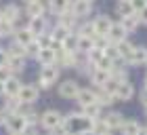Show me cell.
I'll return each mask as SVG.
<instances>
[{
  "label": "cell",
  "instance_id": "cell-53",
  "mask_svg": "<svg viewBox=\"0 0 147 135\" xmlns=\"http://www.w3.org/2000/svg\"><path fill=\"white\" fill-rule=\"evenodd\" d=\"M0 19H2V13H0Z\"/></svg>",
  "mask_w": 147,
  "mask_h": 135
},
{
  "label": "cell",
  "instance_id": "cell-16",
  "mask_svg": "<svg viewBox=\"0 0 147 135\" xmlns=\"http://www.w3.org/2000/svg\"><path fill=\"white\" fill-rule=\"evenodd\" d=\"M120 133H122V135H141L143 133V127H141L139 120L128 118V120H124L122 127H120Z\"/></svg>",
  "mask_w": 147,
  "mask_h": 135
},
{
  "label": "cell",
  "instance_id": "cell-34",
  "mask_svg": "<svg viewBox=\"0 0 147 135\" xmlns=\"http://www.w3.org/2000/svg\"><path fill=\"white\" fill-rule=\"evenodd\" d=\"M113 99H116V97H113V95H109V93L107 91H103V89H97V104L99 106H111L113 104Z\"/></svg>",
  "mask_w": 147,
  "mask_h": 135
},
{
  "label": "cell",
  "instance_id": "cell-7",
  "mask_svg": "<svg viewBox=\"0 0 147 135\" xmlns=\"http://www.w3.org/2000/svg\"><path fill=\"white\" fill-rule=\"evenodd\" d=\"M69 9H71L74 15L82 21V19H86V17L92 13V2H88V0H74Z\"/></svg>",
  "mask_w": 147,
  "mask_h": 135
},
{
  "label": "cell",
  "instance_id": "cell-15",
  "mask_svg": "<svg viewBox=\"0 0 147 135\" xmlns=\"http://www.w3.org/2000/svg\"><path fill=\"white\" fill-rule=\"evenodd\" d=\"M76 101L80 106H88V104H95L97 101V89H82L80 87L78 95H76Z\"/></svg>",
  "mask_w": 147,
  "mask_h": 135
},
{
  "label": "cell",
  "instance_id": "cell-43",
  "mask_svg": "<svg viewBox=\"0 0 147 135\" xmlns=\"http://www.w3.org/2000/svg\"><path fill=\"white\" fill-rule=\"evenodd\" d=\"M6 61H9V55H6V49H0V68L6 65Z\"/></svg>",
  "mask_w": 147,
  "mask_h": 135
},
{
  "label": "cell",
  "instance_id": "cell-51",
  "mask_svg": "<svg viewBox=\"0 0 147 135\" xmlns=\"http://www.w3.org/2000/svg\"><path fill=\"white\" fill-rule=\"evenodd\" d=\"M143 133H145V135H147V127H145V131H143Z\"/></svg>",
  "mask_w": 147,
  "mask_h": 135
},
{
  "label": "cell",
  "instance_id": "cell-36",
  "mask_svg": "<svg viewBox=\"0 0 147 135\" xmlns=\"http://www.w3.org/2000/svg\"><path fill=\"white\" fill-rule=\"evenodd\" d=\"M63 49H65V51H71V53H76V51H78V34H76V32H71L69 36L65 38Z\"/></svg>",
  "mask_w": 147,
  "mask_h": 135
},
{
  "label": "cell",
  "instance_id": "cell-31",
  "mask_svg": "<svg viewBox=\"0 0 147 135\" xmlns=\"http://www.w3.org/2000/svg\"><path fill=\"white\" fill-rule=\"evenodd\" d=\"M116 46H118V53H120V57H122L124 61H126V59L130 57V53H132V49H135V44H132V42H130L128 38H126V40H122V42H118Z\"/></svg>",
  "mask_w": 147,
  "mask_h": 135
},
{
  "label": "cell",
  "instance_id": "cell-50",
  "mask_svg": "<svg viewBox=\"0 0 147 135\" xmlns=\"http://www.w3.org/2000/svg\"><path fill=\"white\" fill-rule=\"evenodd\" d=\"M143 108H145V116H147V106H143Z\"/></svg>",
  "mask_w": 147,
  "mask_h": 135
},
{
  "label": "cell",
  "instance_id": "cell-12",
  "mask_svg": "<svg viewBox=\"0 0 147 135\" xmlns=\"http://www.w3.org/2000/svg\"><path fill=\"white\" fill-rule=\"evenodd\" d=\"M28 28H30V32L34 34V36H40V34L49 32V21H46V17H32Z\"/></svg>",
  "mask_w": 147,
  "mask_h": 135
},
{
  "label": "cell",
  "instance_id": "cell-24",
  "mask_svg": "<svg viewBox=\"0 0 147 135\" xmlns=\"http://www.w3.org/2000/svg\"><path fill=\"white\" fill-rule=\"evenodd\" d=\"M76 34H78V36H88V38H95V36H97V32H95V25H92V19H84L82 23H78Z\"/></svg>",
  "mask_w": 147,
  "mask_h": 135
},
{
  "label": "cell",
  "instance_id": "cell-3",
  "mask_svg": "<svg viewBox=\"0 0 147 135\" xmlns=\"http://www.w3.org/2000/svg\"><path fill=\"white\" fill-rule=\"evenodd\" d=\"M4 127L9 129V133H17L21 135L28 127V120H25L21 114H6V120H4Z\"/></svg>",
  "mask_w": 147,
  "mask_h": 135
},
{
  "label": "cell",
  "instance_id": "cell-59",
  "mask_svg": "<svg viewBox=\"0 0 147 135\" xmlns=\"http://www.w3.org/2000/svg\"><path fill=\"white\" fill-rule=\"evenodd\" d=\"M145 65H147V63H145Z\"/></svg>",
  "mask_w": 147,
  "mask_h": 135
},
{
  "label": "cell",
  "instance_id": "cell-14",
  "mask_svg": "<svg viewBox=\"0 0 147 135\" xmlns=\"http://www.w3.org/2000/svg\"><path fill=\"white\" fill-rule=\"evenodd\" d=\"M49 34H51V38H53V42H59V44H63L65 42V38L71 34V30H67V28H63L61 23H55L53 28L49 30Z\"/></svg>",
  "mask_w": 147,
  "mask_h": 135
},
{
  "label": "cell",
  "instance_id": "cell-13",
  "mask_svg": "<svg viewBox=\"0 0 147 135\" xmlns=\"http://www.w3.org/2000/svg\"><path fill=\"white\" fill-rule=\"evenodd\" d=\"M132 97H135V87L130 85V80L120 82L118 91H116V99H118V101H130Z\"/></svg>",
  "mask_w": 147,
  "mask_h": 135
},
{
  "label": "cell",
  "instance_id": "cell-56",
  "mask_svg": "<svg viewBox=\"0 0 147 135\" xmlns=\"http://www.w3.org/2000/svg\"><path fill=\"white\" fill-rule=\"evenodd\" d=\"M107 135H111V133H107Z\"/></svg>",
  "mask_w": 147,
  "mask_h": 135
},
{
  "label": "cell",
  "instance_id": "cell-41",
  "mask_svg": "<svg viewBox=\"0 0 147 135\" xmlns=\"http://www.w3.org/2000/svg\"><path fill=\"white\" fill-rule=\"evenodd\" d=\"M11 76H13V72H11L6 65H2V68H0V82H6V80H9Z\"/></svg>",
  "mask_w": 147,
  "mask_h": 135
},
{
  "label": "cell",
  "instance_id": "cell-10",
  "mask_svg": "<svg viewBox=\"0 0 147 135\" xmlns=\"http://www.w3.org/2000/svg\"><path fill=\"white\" fill-rule=\"evenodd\" d=\"M111 17L109 15H97L92 19V25H95V32L101 34V36H107L109 34V28H111Z\"/></svg>",
  "mask_w": 147,
  "mask_h": 135
},
{
  "label": "cell",
  "instance_id": "cell-18",
  "mask_svg": "<svg viewBox=\"0 0 147 135\" xmlns=\"http://www.w3.org/2000/svg\"><path fill=\"white\" fill-rule=\"evenodd\" d=\"M36 59L40 61V65H53V63L57 65V51H53L51 46H49V49H40Z\"/></svg>",
  "mask_w": 147,
  "mask_h": 135
},
{
  "label": "cell",
  "instance_id": "cell-2",
  "mask_svg": "<svg viewBox=\"0 0 147 135\" xmlns=\"http://www.w3.org/2000/svg\"><path fill=\"white\" fill-rule=\"evenodd\" d=\"M63 123V116H61V112H57V110H46L40 114V125L44 127L46 131H57L59 127H61Z\"/></svg>",
  "mask_w": 147,
  "mask_h": 135
},
{
  "label": "cell",
  "instance_id": "cell-1",
  "mask_svg": "<svg viewBox=\"0 0 147 135\" xmlns=\"http://www.w3.org/2000/svg\"><path fill=\"white\" fill-rule=\"evenodd\" d=\"M59 80V65H42L40 70V76H38V87L40 89H51Z\"/></svg>",
  "mask_w": 147,
  "mask_h": 135
},
{
  "label": "cell",
  "instance_id": "cell-55",
  "mask_svg": "<svg viewBox=\"0 0 147 135\" xmlns=\"http://www.w3.org/2000/svg\"><path fill=\"white\" fill-rule=\"evenodd\" d=\"M11 135H17V133H11Z\"/></svg>",
  "mask_w": 147,
  "mask_h": 135
},
{
  "label": "cell",
  "instance_id": "cell-40",
  "mask_svg": "<svg viewBox=\"0 0 147 135\" xmlns=\"http://www.w3.org/2000/svg\"><path fill=\"white\" fill-rule=\"evenodd\" d=\"M40 49H42V46L38 44V40H34V42H30L28 46H25V53H28L30 57H36L38 53H40Z\"/></svg>",
  "mask_w": 147,
  "mask_h": 135
},
{
  "label": "cell",
  "instance_id": "cell-28",
  "mask_svg": "<svg viewBox=\"0 0 147 135\" xmlns=\"http://www.w3.org/2000/svg\"><path fill=\"white\" fill-rule=\"evenodd\" d=\"M6 68L13 72V74H19L25 70V57H9V61H6Z\"/></svg>",
  "mask_w": 147,
  "mask_h": 135
},
{
  "label": "cell",
  "instance_id": "cell-9",
  "mask_svg": "<svg viewBox=\"0 0 147 135\" xmlns=\"http://www.w3.org/2000/svg\"><path fill=\"white\" fill-rule=\"evenodd\" d=\"M49 11V4L44 0H38V2H28L25 4V15L30 19L32 17H44V13Z\"/></svg>",
  "mask_w": 147,
  "mask_h": 135
},
{
  "label": "cell",
  "instance_id": "cell-37",
  "mask_svg": "<svg viewBox=\"0 0 147 135\" xmlns=\"http://www.w3.org/2000/svg\"><path fill=\"white\" fill-rule=\"evenodd\" d=\"M111 78H116L118 82H124V80H128V72L124 70V65H118L111 70Z\"/></svg>",
  "mask_w": 147,
  "mask_h": 135
},
{
  "label": "cell",
  "instance_id": "cell-45",
  "mask_svg": "<svg viewBox=\"0 0 147 135\" xmlns=\"http://www.w3.org/2000/svg\"><path fill=\"white\" fill-rule=\"evenodd\" d=\"M141 101H143V106H147V87H143V91H141Z\"/></svg>",
  "mask_w": 147,
  "mask_h": 135
},
{
  "label": "cell",
  "instance_id": "cell-32",
  "mask_svg": "<svg viewBox=\"0 0 147 135\" xmlns=\"http://www.w3.org/2000/svg\"><path fill=\"white\" fill-rule=\"evenodd\" d=\"M6 55L9 57H28V53H25V46H21L19 42H13L9 44V49H6Z\"/></svg>",
  "mask_w": 147,
  "mask_h": 135
},
{
  "label": "cell",
  "instance_id": "cell-30",
  "mask_svg": "<svg viewBox=\"0 0 147 135\" xmlns=\"http://www.w3.org/2000/svg\"><path fill=\"white\" fill-rule=\"evenodd\" d=\"M15 23L13 21H6V19H0V38H11L15 36Z\"/></svg>",
  "mask_w": 147,
  "mask_h": 135
},
{
  "label": "cell",
  "instance_id": "cell-42",
  "mask_svg": "<svg viewBox=\"0 0 147 135\" xmlns=\"http://www.w3.org/2000/svg\"><path fill=\"white\" fill-rule=\"evenodd\" d=\"M130 2H132V9H135V13L143 11L145 6H147V0H130Z\"/></svg>",
  "mask_w": 147,
  "mask_h": 135
},
{
  "label": "cell",
  "instance_id": "cell-19",
  "mask_svg": "<svg viewBox=\"0 0 147 135\" xmlns=\"http://www.w3.org/2000/svg\"><path fill=\"white\" fill-rule=\"evenodd\" d=\"M21 87H23V85L19 82V78L13 74V76L4 82V95H6V97H17L19 91H21Z\"/></svg>",
  "mask_w": 147,
  "mask_h": 135
},
{
  "label": "cell",
  "instance_id": "cell-29",
  "mask_svg": "<svg viewBox=\"0 0 147 135\" xmlns=\"http://www.w3.org/2000/svg\"><path fill=\"white\" fill-rule=\"evenodd\" d=\"M107 133H111V129L107 127V123L103 120V116L92 120V135H107Z\"/></svg>",
  "mask_w": 147,
  "mask_h": 135
},
{
  "label": "cell",
  "instance_id": "cell-58",
  "mask_svg": "<svg viewBox=\"0 0 147 135\" xmlns=\"http://www.w3.org/2000/svg\"><path fill=\"white\" fill-rule=\"evenodd\" d=\"M71 2H74V0H71Z\"/></svg>",
  "mask_w": 147,
  "mask_h": 135
},
{
  "label": "cell",
  "instance_id": "cell-49",
  "mask_svg": "<svg viewBox=\"0 0 147 135\" xmlns=\"http://www.w3.org/2000/svg\"><path fill=\"white\" fill-rule=\"evenodd\" d=\"M23 2H25V4H28V2H38V0H23Z\"/></svg>",
  "mask_w": 147,
  "mask_h": 135
},
{
  "label": "cell",
  "instance_id": "cell-8",
  "mask_svg": "<svg viewBox=\"0 0 147 135\" xmlns=\"http://www.w3.org/2000/svg\"><path fill=\"white\" fill-rule=\"evenodd\" d=\"M107 38H109V42L111 44H118V42H122V40L128 38V32H126V28L120 21H113L111 23V28H109V34H107Z\"/></svg>",
  "mask_w": 147,
  "mask_h": 135
},
{
  "label": "cell",
  "instance_id": "cell-21",
  "mask_svg": "<svg viewBox=\"0 0 147 135\" xmlns=\"http://www.w3.org/2000/svg\"><path fill=\"white\" fill-rule=\"evenodd\" d=\"M34 40H36V36L30 32V28H17L15 30V42H19L21 46H28Z\"/></svg>",
  "mask_w": 147,
  "mask_h": 135
},
{
  "label": "cell",
  "instance_id": "cell-26",
  "mask_svg": "<svg viewBox=\"0 0 147 135\" xmlns=\"http://www.w3.org/2000/svg\"><path fill=\"white\" fill-rule=\"evenodd\" d=\"M80 108H82L80 114H84L86 118H92V120L101 118V106H99L97 101H95V104H88V106H80Z\"/></svg>",
  "mask_w": 147,
  "mask_h": 135
},
{
  "label": "cell",
  "instance_id": "cell-44",
  "mask_svg": "<svg viewBox=\"0 0 147 135\" xmlns=\"http://www.w3.org/2000/svg\"><path fill=\"white\" fill-rule=\"evenodd\" d=\"M137 15H139V21H141V23H145V25H147V6H145V9H143V11H139V13H137Z\"/></svg>",
  "mask_w": 147,
  "mask_h": 135
},
{
  "label": "cell",
  "instance_id": "cell-46",
  "mask_svg": "<svg viewBox=\"0 0 147 135\" xmlns=\"http://www.w3.org/2000/svg\"><path fill=\"white\" fill-rule=\"evenodd\" d=\"M4 120H6V114H4V110H0V125H4Z\"/></svg>",
  "mask_w": 147,
  "mask_h": 135
},
{
  "label": "cell",
  "instance_id": "cell-52",
  "mask_svg": "<svg viewBox=\"0 0 147 135\" xmlns=\"http://www.w3.org/2000/svg\"><path fill=\"white\" fill-rule=\"evenodd\" d=\"M51 135H59V133H51Z\"/></svg>",
  "mask_w": 147,
  "mask_h": 135
},
{
  "label": "cell",
  "instance_id": "cell-6",
  "mask_svg": "<svg viewBox=\"0 0 147 135\" xmlns=\"http://www.w3.org/2000/svg\"><path fill=\"white\" fill-rule=\"evenodd\" d=\"M78 91H80V85H78V80H63L61 85H59V95H61L63 99H76L78 95Z\"/></svg>",
  "mask_w": 147,
  "mask_h": 135
},
{
  "label": "cell",
  "instance_id": "cell-11",
  "mask_svg": "<svg viewBox=\"0 0 147 135\" xmlns=\"http://www.w3.org/2000/svg\"><path fill=\"white\" fill-rule=\"evenodd\" d=\"M59 19H57V23H61L63 28H67V30H71V32H76V28H78V23H80V19L71 13V9H67L65 13H61V15H57Z\"/></svg>",
  "mask_w": 147,
  "mask_h": 135
},
{
  "label": "cell",
  "instance_id": "cell-39",
  "mask_svg": "<svg viewBox=\"0 0 147 135\" xmlns=\"http://www.w3.org/2000/svg\"><path fill=\"white\" fill-rule=\"evenodd\" d=\"M95 68H99V70H105V72H109V74H111V70H113V61H111L109 57H105V55H103V59H101V61H99Z\"/></svg>",
  "mask_w": 147,
  "mask_h": 135
},
{
  "label": "cell",
  "instance_id": "cell-35",
  "mask_svg": "<svg viewBox=\"0 0 147 135\" xmlns=\"http://www.w3.org/2000/svg\"><path fill=\"white\" fill-rule=\"evenodd\" d=\"M103 55H105V51H101V49H97V46H92V49L86 53V59L92 63V65H97L99 61L103 59Z\"/></svg>",
  "mask_w": 147,
  "mask_h": 135
},
{
  "label": "cell",
  "instance_id": "cell-27",
  "mask_svg": "<svg viewBox=\"0 0 147 135\" xmlns=\"http://www.w3.org/2000/svg\"><path fill=\"white\" fill-rule=\"evenodd\" d=\"M120 23L126 28V32L132 34V32H137L139 30V25H141V21H139V15L135 13V15H130V17H122L120 19Z\"/></svg>",
  "mask_w": 147,
  "mask_h": 135
},
{
  "label": "cell",
  "instance_id": "cell-5",
  "mask_svg": "<svg viewBox=\"0 0 147 135\" xmlns=\"http://www.w3.org/2000/svg\"><path fill=\"white\" fill-rule=\"evenodd\" d=\"M147 63V46L143 44H135V49H132L130 57L126 59V65H145Z\"/></svg>",
  "mask_w": 147,
  "mask_h": 135
},
{
  "label": "cell",
  "instance_id": "cell-57",
  "mask_svg": "<svg viewBox=\"0 0 147 135\" xmlns=\"http://www.w3.org/2000/svg\"><path fill=\"white\" fill-rule=\"evenodd\" d=\"M141 135H145V133H141Z\"/></svg>",
  "mask_w": 147,
  "mask_h": 135
},
{
  "label": "cell",
  "instance_id": "cell-38",
  "mask_svg": "<svg viewBox=\"0 0 147 135\" xmlns=\"http://www.w3.org/2000/svg\"><path fill=\"white\" fill-rule=\"evenodd\" d=\"M118 87H120V82H118V80H116V78H109L107 82H105V85L101 87V89H103V91H107L109 95H113V97H116V91H118Z\"/></svg>",
  "mask_w": 147,
  "mask_h": 135
},
{
  "label": "cell",
  "instance_id": "cell-23",
  "mask_svg": "<svg viewBox=\"0 0 147 135\" xmlns=\"http://www.w3.org/2000/svg\"><path fill=\"white\" fill-rule=\"evenodd\" d=\"M46 4H49V11L51 13L61 15V13H65L71 6V0H46Z\"/></svg>",
  "mask_w": 147,
  "mask_h": 135
},
{
  "label": "cell",
  "instance_id": "cell-54",
  "mask_svg": "<svg viewBox=\"0 0 147 135\" xmlns=\"http://www.w3.org/2000/svg\"><path fill=\"white\" fill-rule=\"evenodd\" d=\"M88 2H95V0H88Z\"/></svg>",
  "mask_w": 147,
  "mask_h": 135
},
{
  "label": "cell",
  "instance_id": "cell-20",
  "mask_svg": "<svg viewBox=\"0 0 147 135\" xmlns=\"http://www.w3.org/2000/svg\"><path fill=\"white\" fill-rule=\"evenodd\" d=\"M88 78H90V82L95 85L97 89H101V87L111 78V74H109V72H105V70H99V68H95V70L90 72V76H88Z\"/></svg>",
  "mask_w": 147,
  "mask_h": 135
},
{
  "label": "cell",
  "instance_id": "cell-4",
  "mask_svg": "<svg viewBox=\"0 0 147 135\" xmlns=\"http://www.w3.org/2000/svg\"><path fill=\"white\" fill-rule=\"evenodd\" d=\"M17 97H19V101H21V104L34 106L36 101H38V97H40V87H38V85H23Z\"/></svg>",
  "mask_w": 147,
  "mask_h": 135
},
{
  "label": "cell",
  "instance_id": "cell-25",
  "mask_svg": "<svg viewBox=\"0 0 147 135\" xmlns=\"http://www.w3.org/2000/svg\"><path fill=\"white\" fill-rule=\"evenodd\" d=\"M116 15H118L120 19L135 15V9H132V2H130V0H118V4H116Z\"/></svg>",
  "mask_w": 147,
  "mask_h": 135
},
{
  "label": "cell",
  "instance_id": "cell-17",
  "mask_svg": "<svg viewBox=\"0 0 147 135\" xmlns=\"http://www.w3.org/2000/svg\"><path fill=\"white\" fill-rule=\"evenodd\" d=\"M0 13H2V19L13 21V23H17L19 19H21V9H19L17 4H6V6L0 9Z\"/></svg>",
  "mask_w": 147,
  "mask_h": 135
},
{
  "label": "cell",
  "instance_id": "cell-47",
  "mask_svg": "<svg viewBox=\"0 0 147 135\" xmlns=\"http://www.w3.org/2000/svg\"><path fill=\"white\" fill-rule=\"evenodd\" d=\"M0 95H4V82H0Z\"/></svg>",
  "mask_w": 147,
  "mask_h": 135
},
{
  "label": "cell",
  "instance_id": "cell-48",
  "mask_svg": "<svg viewBox=\"0 0 147 135\" xmlns=\"http://www.w3.org/2000/svg\"><path fill=\"white\" fill-rule=\"evenodd\" d=\"M143 87H147V72H145V76H143Z\"/></svg>",
  "mask_w": 147,
  "mask_h": 135
},
{
  "label": "cell",
  "instance_id": "cell-33",
  "mask_svg": "<svg viewBox=\"0 0 147 135\" xmlns=\"http://www.w3.org/2000/svg\"><path fill=\"white\" fill-rule=\"evenodd\" d=\"M92 46H95V40L88 38V36H78V53H88Z\"/></svg>",
  "mask_w": 147,
  "mask_h": 135
},
{
  "label": "cell",
  "instance_id": "cell-22",
  "mask_svg": "<svg viewBox=\"0 0 147 135\" xmlns=\"http://www.w3.org/2000/svg\"><path fill=\"white\" fill-rule=\"evenodd\" d=\"M103 120L105 123H107V127L111 131H116V129H120V127L124 125V114H120V112H109V114H105L103 116Z\"/></svg>",
  "mask_w": 147,
  "mask_h": 135
}]
</instances>
